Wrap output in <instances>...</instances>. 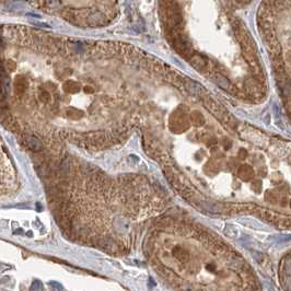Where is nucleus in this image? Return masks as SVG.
I'll list each match as a JSON object with an SVG mask.
<instances>
[{"instance_id": "obj_1", "label": "nucleus", "mask_w": 291, "mask_h": 291, "mask_svg": "<svg viewBox=\"0 0 291 291\" xmlns=\"http://www.w3.org/2000/svg\"><path fill=\"white\" fill-rule=\"evenodd\" d=\"M281 281L283 280V278L286 277V279H285V282H283V288L286 289V291H290V257L287 256L286 258V263H285V260H283L282 263V266H281Z\"/></svg>"}, {"instance_id": "obj_2", "label": "nucleus", "mask_w": 291, "mask_h": 291, "mask_svg": "<svg viewBox=\"0 0 291 291\" xmlns=\"http://www.w3.org/2000/svg\"><path fill=\"white\" fill-rule=\"evenodd\" d=\"M42 282L39 280H34L31 286V291H41L42 290Z\"/></svg>"}, {"instance_id": "obj_3", "label": "nucleus", "mask_w": 291, "mask_h": 291, "mask_svg": "<svg viewBox=\"0 0 291 291\" xmlns=\"http://www.w3.org/2000/svg\"><path fill=\"white\" fill-rule=\"evenodd\" d=\"M27 144H29V147L31 148V149H33V150L37 149V144L41 146V144H39V141L36 139H34V138H30V139L27 140Z\"/></svg>"}, {"instance_id": "obj_4", "label": "nucleus", "mask_w": 291, "mask_h": 291, "mask_svg": "<svg viewBox=\"0 0 291 291\" xmlns=\"http://www.w3.org/2000/svg\"><path fill=\"white\" fill-rule=\"evenodd\" d=\"M51 286H53L54 288H56V289H57L58 291H62V290H64V289H62L61 285H60V283H58V282H56V281H51Z\"/></svg>"}]
</instances>
